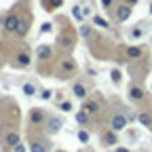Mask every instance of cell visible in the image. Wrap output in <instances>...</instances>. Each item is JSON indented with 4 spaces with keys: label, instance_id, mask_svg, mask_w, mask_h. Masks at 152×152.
Segmentation results:
<instances>
[{
    "label": "cell",
    "instance_id": "6da1fadb",
    "mask_svg": "<svg viewBox=\"0 0 152 152\" xmlns=\"http://www.w3.org/2000/svg\"><path fill=\"white\" fill-rule=\"evenodd\" d=\"M21 26H23V19H21V15H17L15 11L9 13V15H4V32L7 34H19Z\"/></svg>",
    "mask_w": 152,
    "mask_h": 152
},
{
    "label": "cell",
    "instance_id": "7a4b0ae2",
    "mask_svg": "<svg viewBox=\"0 0 152 152\" xmlns=\"http://www.w3.org/2000/svg\"><path fill=\"white\" fill-rule=\"evenodd\" d=\"M133 15V7H129V4H116V9H114V19H116L118 23H123V21H127V19Z\"/></svg>",
    "mask_w": 152,
    "mask_h": 152
},
{
    "label": "cell",
    "instance_id": "3957f363",
    "mask_svg": "<svg viewBox=\"0 0 152 152\" xmlns=\"http://www.w3.org/2000/svg\"><path fill=\"white\" fill-rule=\"evenodd\" d=\"M61 127H64L61 116H49V118H47V133H49V135H55V133H59Z\"/></svg>",
    "mask_w": 152,
    "mask_h": 152
},
{
    "label": "cell",
    "instance_id": "277c9868",
    "mask_svg": "<svg viewBox=\"0 0 152 152\" xmlns=\"http://www.w3.org/2000/svg\"><path fill=\"white\" fill-rule=\"evenodd\" d=\"M49 116L40 110V108H34V110H30V125L32 127H36V125H42L45 121H47Z\"/></svg>",
    "mask_w": 152,
    "mask_h": 152
},
{
    "label": "cell",
    "instance_id": "5b68a950",
    "mask_svg": "<svg viewBox=\"0 0 152 152\" xmlns=\"http://www.w3.org/2000/svg\"><path fill=\"white\" fill-rule=\"evenodd\" d=\"M36 57H38L40 61L51 59V57H53V47H51V45H38V47H36Z\"/></svg>",
    "mask_w": 152,
    "mask_h": 152
},
{
    "label": "cell",
    "instance_id": "8992f818",
    "mask_svg": "<svg viewBox=\"0 0 152 152\" xmlns=\"http://www.w3.org/2000/svg\"><path fill=\"white\" fill-rule=\"evenodd\" d=\"M110 125H112V131H123L127 127V116H125V114H114Z\"/></svg>",
    "mask_w": 152,
    "mask_h": 152
},
{
    "label": "cell",
    "instance_id": "52a82bcc",
    "mask_svg": "<svg viewBox=\"0 0 152 152\" xmlns=\"http://www.w3.org/2000/svg\"><path fill=\"white\" fill-rule=\"evenodd\" d=\"M4 144H7V148H17L19 144H21V137H19V133L17 131H9L7 135H4Z\"/></svg>",
    "mask_w": 152,
    "mask_h": 152
},
{
    "label": "cell",
    "instance_id": "ba28073f",
    "mask_svg": "<svg viewBox=\"0 0 152 152\" xmlns=\"http://www.w3.org/2000/svg\"><path fill=\"white\" fill-rule=\"evenodd\" d=\"M129 97H131L133 102H144L146 93H144V89H142L140 85H131V87H129Z\"/></svg>",
    "mask_w": 152,
    "mask_h": 152
},
{
    "label": "cell",
    "instance_id": "9c48e42d",
    "mask_svg": "<svg viewBox=\"0 0 152 152\" xmlns=\"http://www.w3.org/2000/svg\"><path fill=\"white\" fill-rule=\"evenodd\" d=\"M125 53H127L129 59H140V57L144 55V47H140V45H131V47L125 49Z\"/></svg>",
    "mask_w": 152,
    "mask_h": 152
},
{
    "label": "cell",
    "instance_id": "30bf717a",
    "mask_svg": "<svg viewBox=\"0 0 152 152\" xmlns=\"http://www.w3.org/2000/svg\"><path fill=\"white\" fill-rule=\"evenodd\" d=\"M30 61H32V59H30V55H28L26 51H19L17 57H15V66H17V68H28Z\"/></svg>",
    "mask_w": 152,
    "mask_h": 152
},
{
    "label": "cell",
    "instance_id": "8fae6325",
    "mask_svg": "<svg viewBox=\"0 0 152 152\" xmlns=\"http://www.w3.org/2000/svg\"><path fill=\"white\" fill-rule=\"evenodd\" d=\"M116 142H118L116 131H106L104 135H102V144L104 146H116Z\"/></svg>",
    "mask_w": 152,
    "mask_h": 152
},
{
    "label": "cell",
    "instance_id": "7c38bea8",
    "mask_svg": "<svg viewBox=\"0 0 152 152\" xmlns=\"http://www.w3.org/2000/svg\"><path fill=\"white\" fill-rule=\"evenodd\" d=\"M72 93H74L78 99H87V87H85L83 83H74V85H72Z\"/></svg>",
    "mask_w": 152,
    "mask_h": 152
},
{
    "label": "cell",
    "instance_id": "4fadbf2b",
    "mask_svg": "<svg viewBox=\"0 0 152 152\" xmlns=\"http://www.w3.org/2000/svg\"><path fill=\"white\" fill-rule=\"evenodd\" d=\"M83 110H87L89 114H97V112H99V102H97V99H87V102L83 104Z\"/></svg>",
    "mask_w": 152,
    "mask_h": 152
},
{
    "label": "cell",
    "instance_id": "5bb4252c",
    "mask_svg": "<svg viewBox=\"0 0 152 152\" xmlns=\"http://www.w3.org/2000/svg\"><path fill=\"white\" fill-rule=\"evenodd\" d=\"M64 4V0H42V7L47 11H55V9H59Z\"/></svg>",
    "mask_w": 152,
    "mask_h": 152
},
{
    "label": "cell",
    "instance_id": "9a60e30c",
    "mask_svg": "<svg viewBox=\"0 0 152 152\" xmlns=\"http://www.w3.org/2000/svg\"><path fill=\"white\" fill-rule=\"evenodd\" d=\"M30 152H47V146L38 140H32L30 142Z\"/></svg>",
    "mask_w": 152,
    "mask_h": 152
},
{
    "label": "cell",
    "instance_id": "2e32d148",
    "mask_svg": "<svg viewBox=\"0 0 152 152\" xmlns=\"http://www.w3.org/2000/svg\"><path fill=\"white\" fill-rule=\"evenodd\" d=\"M72 17L76 19V21H83V19H85V11H83L80 4H74L72 7Z\"/></svg>",
    "mask_w": 152,
    "mask_h": 152
},
{
    "label": "cell",
    "instance_id": "e0dca14e",
    "mask_svg": "<svg viewBox=\"0 0 152 152\" xmlns=\"http://www.w3.org/2000/svg\"><path fill=\"white\" fill-rule=\"evenodd\" d=\"M21 91H23V95H28V97H34L36 95V85L34 83H23Z\"/></svg>",
    "mask_w": 152,
    "mask_h": 152
},
{
    "label": "cell",
    "instance_id": "ac0fdd59",
    "mask_svg": "<svg viewBox=\"0 0 152 152\" xmlns=\"http://www.w3.org/2000/svg\"><path fill=\"white\" fill-rule=\"evenodd\" d=\"M142 36H144L142 26H135V28H131V30H129V38H131V40H137V38H142Z\"/></svg>",
    "mask_w": 152,
    "mask_h": 152
},
{
    "label": "cell",
    "instance_id": "d6986e66",
    "mask_svg": "<svg viewBox=\"0 0 152 152\" xmlns=\"http://www.w3.org/2000/svg\"><path fill=\"white\" fill-rule=\"evenodd\" d=\"M61 70L68 72V74H72V72L76 70V64H74L72 59H64V61H61Z\"/></svg>",
    "mask_w": 152,
    "mask_h": 152
},
{
    "label": "cell",
    "instance_id": "ffe728a7",
    "mask_svg": "<svg viewBox=\"0 0 152 152\" xmlns=\"http://www.w3.org/2000/svg\"><path fill=\"white\" fill-rule=\"evenodd\" d=\"M93 23H95V26H99V28H104V30H108V28H110V23L106 21L102 15H93Z\"/></svg>",
    "mask_w": 152,
    "mask_h": 152
},
{
    "label": "cell",
    "instance_id": "44dd1931",
    "mask_svg": "<svg viewBox=\"0 0 152 152\" xmlns=\"http://www.w3.org/2000/svg\"><path fill=\"white\" fill-rule=\"evenodd\" d=\"M76 123H78V125H87L89 123V112L87 110H80L78 114H76Z\"/></svg>",
    "mask_w": 152,
    "mask_h": 152
},
{
    "label": "cell",
    "instance_id": "7402d4cb",
    "mask_svg": "<svg viewBox=\"0 0 152 152\" xmlns=\"http://www.w3.org/2000/svg\"><path fill=\"white\" fill-rule=\"evenodd\" d=\"M137 118H140V123H142L144 127H152V116H150L148 112H142V114H140Z\"/></svg>",
    "mask_w": 152,
    "mask_h": 152
},
{
    "label": "cell",
    "instance_id": "603a6c76",
    "mask_svg": "<svg viewBox=\"0 0 152 152\" xmlns=\"http://www.w3.org/2000/svg\"><path fill=\"white\" fill-rule=\"evenodd\" d=\"M76 137H78V142H80V144H89V140H91L89 131H85V129H80V131H78V135H76Z\"/></svg>",
    "mask_w": 152,
    "mask_h": 152
},
{
    "label": "cell",
    "instance_id": "cb8c5ba5",
    "mask_svg": "<svg viewBox=\"0 0 152 152\" xmlns=\"http://www.w3.org/2000/svg\"><path fill=\"white\" fill-rule=\"evenodd\" d=\"M49 32H53V23L51 21H45L40 26V34H49Z\"/></svg>",
    "mask_w": 152,
    "mask_h": 152
},
{
    "label": "cell",
    "instance_id": "d4e9b609",
    "mask_svg": "<svg viewBox=\"0 0 152 152\" xmlns=\"http://www.w3.org/2000/svg\"><path fill=\"white\" fill-rule=\"evenodd\" d=\"M78 34H80L83 38H89V36H91V28H89V26H80V28H78Z\"/></svg>",
    "mask_w": 152,
    "mask_h": 152
},
{
    "label": "cell",
    "instance_id": "484cf974",
    "mask_svg": "<svg viewBox=\"0 0 152 152\" xmlns=\"http://www.w3.org/2000/svg\"><path fill=\"white\" fill-rule=\"evenodd\" d=\"M110 78H112L114 83H121V78H123V74H121L118 70H112V72H110Z\"/></svg>",
    "mask_w": 152,
    "mask_h": 152
},
{
    "label": "cell",
    "instance_id": "4316f807",
    "mask_svg": "<svg viewBox=\"0 0 152 152\" xmlns=\"http://www.w3.org/2000/svg\"><path fill=\"white\" fill-rule=\"evenodd\" d=\"M40 97H42V99H51V97H53V91H51V89H42V91H40Z\"/></svg>",
    "mask_w": 152,
    "mask_h": 152
},
{
    "label": "cell",
    "instance_id": "83f0119b",
    "mask_svg": "<svg viewBox=\"0 0 152 152\" xmlns=\"http://www.w3.org/2000/svg\"><path fill=\"white\" fill-rule=\"evenodd\" d=\"M59 110H64V112H70V110H72V104H70V102H61V104H59Z\"/></svg>",
    "mask_w": 152,
    "mask_h": 152
},
{
    "label": "cell",
    "instance_id": "f1b7e54d",
    "mask_svg": "<svg viewBox=\"0 0 152 152\" xmlns=\"http://www.w3.org/2000/svg\"><path fill=\"white\" fill-rule=\"evenodd\" d=\"M112 4H114V0H102V7L104 9H112Z\"/></svg>",
    "mask_w": 152,
    "mask_h": 152
},
{
    "label": "cell",
    "instance_id": "f546056e",
    "mask_svg": "<svg viewBox=\"0 0 152 152\" xmlns=\"http://www.w3.org/2000/svg\"><path fill=\"white\" fill-rule=\"evenodd\" d=\"M15 152H26V146H23V144H19V146L15 148Z\"/></svg>",
    "mask_w": 152,
    "mask_h": 152
},
{
    "label": "cell",
    "instance_id": "4dcf8cb0",
    "mask_svg": "<svg viewBox=\"0 0 152 152\" xmlns=\"http://www.w3.org/2000/svg\"><path fill=\"white\" fill-rule=\"evenodd\" d=\"M125 4H129V7H135V4H137V0H125Z\"/></svg>",
    "mask_w": 152,
    "mask_h": 152
},
{
    "label": "cell",
    "instance_id": "1f68e13d",
    "mask_svg": "<svg viewBox=\"0 0 152 152\" xmlns=\"http://www.w3.org/2000/svg\"><path fill=\"white\" fill-rule=\"evenodd\" d=\"M116 152H131V150H129V148H125V146H118V148H116Z\"/></svg>",
    "mask_w": 152,
    "mask_h": 152
},
{
    "label": "cell",
    "instance_id": "d6a6232c",
    "mask_svg": "<svg viewBox=\"0 0 152 152\" xmlns=\"http://www.w3.org/2000/svg\"><path fill=\"white\" fill-rule=\"evenodd\" d=\"M148 13L152 15V0H150V4H148Z\"/></svg>",
    "mask_w": 152,
    "mask_h": 152
},
{
    "label": "cell",
    "instance_id": "836d02e7",
    "mask_svg": "<svg viewBox=\"0 0 152 152\" xmlns=\"http://www.w3.org/2000/svg\"><path fill=\"white\" fill-rule=\"evenodd\" d=\"M0 68H2V55H0Z\"/></svg>",
    "mask_w": 152,
    "mask_h": 152
}]
</instances>
